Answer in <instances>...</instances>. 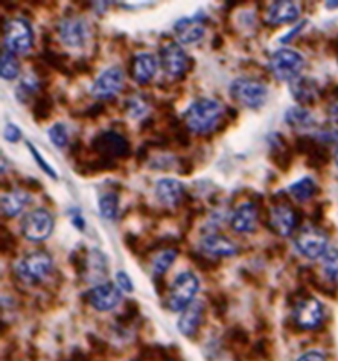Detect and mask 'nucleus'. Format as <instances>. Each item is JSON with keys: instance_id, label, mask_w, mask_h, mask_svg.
<instances>
[{"instance_id": "nucleus-37", "label": "nucleus", "mask_w": 338, "mask_h": 361, "mask_svg": "<svg viewBox=\"0 0 338 361\" xmlns=\"http://www.w3.org/2000/svg\"><path fill=\"white\" fill-rule=\"evenodd\" d=\"M210 303H212V308H213V312H215L217 318H223L227 312V297L223 293L213 294Z\"/></svg>"}, {"instance_id": "nucleus-9", "label": "nucleus", "mask_w": 338, "mask_h": 361, "mask_svg": "<svg viewBox=\"0 0 338 361\" xmlns=\"http://www.w3.org/2000/svg\"><path fill=\"white\" fill-rule=\"evenodd\" d=\"M123 82H125V75H123L122 69L112 66L95 80L90 87V95L101 101L112 100L117 93H121Z\"/></svg>"}, {"instance_id": "nucleus-7", "label": "nucleus", "mask_w": 338, "mask_h": 361, "mask_svg": "<svg viewBox=\"0 0 338 361\" xmlns=\"http://www.w3.org/2000/svg\"><path fill=\"white\" fill-rule=\"evenodd\" d=\"M20 231L26 240L34 242L45 241L51 237L53 231L52 215L43 207L27 212L20 223Z\"/></svg>"}, {"instance_id": "nucleus-50", "label": "nucleus", "mask_w": 338, "mask_h": 361, "mask_svg": "<svg viewBox=\"0 0 338 361\" xmlns=\"http://www.w3.org/2000/svg\"><path fill=\"white\" fill-rule=\"evenodd\" d=\"M330 96H333V101H330L328 107V113L330 115L333 119H338V87H337V93H330Z\"/></svg>"}, {"instance_id": "nucleus-53", "label": "nucleus", "mask_w": 338, "mask_h": 361, "mask_svg": "<svg viewBox=\"0 0 338 361\" xmlns=\"http://www.w3.org/2000/svg\"><path fill=\"white\" fill-rule=\"evenodd\" d=\"M223 37L221 36H215V38H213L212 40V49H215V51H218V49H221V47H223Z\"/></svg>"}, {"instance_id": "nucleus-51", "label": "nucleus", "mask_w": 338, "mask_h": 361, "mask_svg": "<svg viewBox=\"0 0 338 361\" xmlns=\"http://www.w3.org/2000/svg\"><path fill=\"white\" fill-rule=\"evenodd\" d=\"M305 25H306V20H305V22H302L300 25H298V26H295V27H294V30H293L291 32H288V34H287V36H284V37H282V38H280V41H282V43H285V41H289V40H291V38H293L294 36H298V34H299V32L302 31V27H303V26H305Z\"/></svg>"}, {"instance_id": "nucleus-35", "label": "nucleus", "mask_w": 338, "mask_h": 361, "mask_svg": "<svg viewBox=\"0 0 338 361\" xmlns=\"http://www.w3.org/2000/svg\"><path fill=\"white\" fill-rule=\"evenodd\" d=\"M26 148L27 150H29V152H31V156L34 157V161H36L37 162V165L40 166V170L41 171H43L45 172V174H47V176H49L51 178H55V180H57L58 178V174H57V171H55L53 168H52V166L49 165V163H47L46 162V159H43V156H41L40 154V151L36 148V145H34V143H31V142H26Z\"/></svg>"}, {"instance_id": "nucleus-30", "label": "nucleus", "mask_w": 338, "mask_h": 361, "mask_svg": "<svg viewBox=\"0 0 338 361\" xmlns=\"http://www.w3.org/2000/svg\"><path fill=\"white\" fill-rule=\"evenodd\" d=\"M177 255H178V252L176 248L162 250V252L156 256V259L153 262L154 277H163V275L167 273L168 270L171 268L172 264H174Z\"/></svg>"}, {"instance_id": "nucleus-11", "label": "nucleus", "mask_w": 338, "mask_h": 361, "mask_svg": "<svg viewBox=\"0 0 338 361\" xmlns=\"http://www.w3.org/2000/svg\"><path fill=\"white\" fill-rule=\"evenodd\" d=\"M160 65L167 75L180 78L189 69V58L177 41H167L160 47Z\"/></svg>"}, {"instance_id": "nucleus-27", "label": "nucleus", "mask_w": 338, "mask_h": 361, "mask_svg": "<svg viewBox=\"0 0 338 361\" xmlns=\"http://www.w3.org/2000/svg\"><path fill=\"white\" fill-rule=\"evenodd\" d=\"M319 186H317L315 180L313 177H302L298 182H294L293 185H289L288 192L295 201H308L311 200L315 194Z\"/></svg>"}, {"instance_id": "nucleus-1", "label": "nucleus", "mask_w": 338, "mask_h": 361, "mask_svg": "<svg viewBox=\"0 0 338 361\" xmlns=\"http://www.w3.org/2000/svg\"><path fill=\"white\" fill-rule=\"evenodd\" d=\"M224 115V107L217 100L198 98L186 108L183 119L188 130L198 135H208L218 127Z\"/></svg>"}, {"instance_id": "nucleus-55", "label": "nucleus", "mask_w": 338, "mask_h": 361, "mask_svg": "<svg viewBox=\"0 0 338 361\" xmlns=\"http://www.w3.org/2000/svg\"><path fill=\"white\" fill-rule=\"evenodd\" d=\"M334 159H335V165L338 166V148H337V151H335V156H334Z\"/></svg>"}, {"instance_id": "nucleus-19", "label": "nucleus", "mask_w": 338, "mask_h": 361, "mask_svg": "<svg viewBox=\"0 0 338 361\" xmlns=\"http://www.w3.org/2000/svg\"><path fill=\"white\" fill-rule=\"evenodd\" d=\"M184 197V186L180 180L162 178L156 185V198L167 207L180 206Z\"/></svg>"}, {"instance_id": "nucleus-10", "label": "nucleus", "mask_w": 338, "mask_h": 361, "mask_svg": "<svg viewBox=\"0 0 338 361\" xmlns=\"http://www.w3.org/2000/svg\"><path fill=\"white\" fill-rule=\"evenodd\" d=\"M92 150L99 157H127L130 154V143L125 137L116 131H102L93 137Z\"/></svg>"}, {"instance_id": "nucleus-41", "label": "nucleus", "mask_w": 338, "mask_h": 361, "mask_svg": "<svg viewBox=\"0 0 338 361\" xmlns=\"http://www.w3.org/2000/svg\"><path fill=\"white\" fill-rule=\"evenodd\" d=\"M3 137H5L6 142L16 143L20 141V139H22V130H20L19 125L12 124V122L6 124L5 131H3Z\"/></svg>"}, {"instance_id": "nucleus-52", "label": "nucleus", "mask_w": 338, "mask_h": 361, "mask_svg": "<svg viewBox=\"0 0 338 361\" xmlns=\"http://www.w3.org/2000/svg\"><path fill=\"white\" fill-rule=\"evenodd\" d=\"M147 159H148V150H147V147H142V148L137 150V154H136L137 163H143L145 161H147Z\"/></svg>"}, {"instance_id": "nucleus-20", "label": "nucleus", "mask_w": 338, "mask_h": 361, "mask_svg": "<svg viewBox=\"0 0 338 361\" xmlns=\"http://www.w3.org/2000/svg\"><path fill=\"white\" fill-rule=\"evenodd\" d=\"M300 16V8L295 2L279 0L273 2L267 10V22L270 25H287L293 23Z\"/></svg>"}, {"instance_id": "nucleus-14", "label": "nucleus", "mask_w": 338, "mask_h": 361, "mask_svg": "<svg viewBox=\"0 0 338 361\" xmlns=\"http://www.w3.org/2000/svg\"><path fill=\"white\" fill-rule=\"evenodd\" d=\"M268 224L280 237H289L299 224V215L289 205H274L268 213Z\"/></svg>"}, {"instance_id": "nucleus-4", "label": "nucleus", "mask_w": 338, "mask_h": 361, "mask_svg": "<svg viewBox=\"0 0 338 361\" xmlns=\"http://www.w3.org/2000/svg\"><path fill=\"white\" fill-rule=\"evenodd\" d=\"M230 96L241 106L256 110L265 104L268 98V87L264 82L256 80L237 78L230 84Z\"/></svg>"}, {"instance_id": "nucleus-15", "label": "nucleus", "mask_w": 338, "mask_h": 361, "mask_svg": "<svg viewBox=\"0 0 338 361\" xmlns=\"http://www.w3.org/2000/svg\"><path fill=\"white\" fill-rule=\"evenodd\" d=\"M206 16L203 11H198L192 17H182L174 23V31L178 41L184 45H192L202 40L206 34Z\"/></svg>"}, {"instance_id": "nucleus-40", "label": "nucleus", "mask_w": 338, "mask_h": 361, "mask_svg": "<svg viewBox=\"0 0 338 361\" xmlns=\"http://www.w3.org/2000/svg\"><path fill=\"white\" fill-rule=\"evenodd\" d=\"M127 108L131 117H141L142 115L147 113V104H145L141 98H133L127 101Z\"/></svg>"}, {"instance_id": "nucleus-5", "label": "nucleus", "mask_w": 338, "mask_h": 361, "mask_svg": "<svg viewBox=\"0 0 338 361\" xmlns=\"http://www.w3.org/2000/svg\"><path fill=\"white\" fill-rule=\"evenodd\" d=\"M3 45L11 54H26L34 45L31 23L26 19H10L3 26Z\"/></svg>"}, {"instance_id": "nucleus-21", "label": "nucleus", "mask_w": 338, "mask_h": 361, "mask_svg": "<svg viewBox=\"0 0 338 361\" xmlns=\"http://www.w3.org/2000/svg\"><path fill=\"white\" fill-rule=\"evenodd\" d=\"M203 312H204L203 303L192 302L189 307L182 312L180 318H178L177 322L178 331H180L184 337L195 336L200 325L203 322Z\"/></svg>"}, {"instance_id": "nucleus-8", "label": "nucleus", "mask_w": 338, "mask_h": 361, "mask_svg": "<svg viewBox=\"0 0 338 361\" xmlns=\"http://www.w3.org/2000/svg\"><path fill=\"white\" fill-rule=\"evenodd\" d=\"M299 253L308 259H317L328 252V235L317 227H303L294 240Z\"/></svg>"}, {"instance_id": "nucleus-24", "label": "nucleus", "mask_w": 338, "mask_h": 361, "mask_svg": "<svg viewBox=\"0 0 338 361\" xmlns=\"http://www.w3.org/2000/svg\"><path fill=\"white\" fill-rule=\"evenodd\" d=\"M31 197L25 191H10L2 196V213L5 217H16L22 212Z\"/></svg>"}, {"instance_id": "nucleus-48", "label": "nucleus", "mask_w": 338, "mask_h": 361, "mask_svg": "<svg viewBox=\"0 0 338 361\" xmlns=\"http://www.w3.org/2000/svg\"><path fill=\"white\" fill-rule=\"evenodd\" d=\"M106 112V107H104V104H93L92 107H88L86 112H84V116L86 117H99L102 113Z\"/></svg>"}, {"instance_id": "nucleus-29", "label": "nucleus", "mask_w": 338, "mask_h": 361, "mask_svg": "<svg viewBox=\"0 0 338 361\" xmlns=\"http://www.w3.org/2000/svg\"><path fill=\"white\" fill-rule=\"evenodd\" d=\"M98 209L102 218L114 220L119 213V197L114 192H107L99 197Z\"/></svg>"}, {"instance_id": "nucleus-33", "label": "nucleus", "mask_w": 338, "mask_h": 361, "mask_svg": "<svg viewBox=\"0 0 338 361\" xmlns=\"http://www.w3.org/2000/svg\"><path fill=\"white\" fill-rule=\"evenodd\" d=\"M224 340L230 348H243L248 343V336L245 329L241 328V326H233V328L226 332Z\"/></svg>"}, {"instance_id": "nucleus-44", "label": "nucleus", "mask_w": 338, "mask_h": 361, "mask_svg": "<svg viewBox=\"0 0 338 361\" xmlns=\"http://www.w3.org/2000/svg\"><path fill=\"white\" fill-rule=\"evenodd\" d=\"M69 215H71V220H72V224L75 226V229L80 232H84L86 231V221L82 218L81 211L80 209H71L69 211Z\"/></svg>"}, {"instance_id": "nucleus-42", "label": "nucleus", "mask_w": 338, "mask_h": 361, "mask_svg": "<svg viewBox=\"0 0 338 361\" xmlns=\"http://www.w3.org/2000/svg\"><path fill=\"white\" fill-rule=\"evenodd\" d=\"M116 281H117V287H121L123 291H127V293H131V291L134 290L133 281H131V277L125 272H117Z\"/></svg>"}, {"instance_id": "nucleus-22", "label": "nucleus", "mask_w": 338, "mask_h": 361, "mask_svg": "<svg viewBox=\"0 0 338 361\" xmlns=\"http://www.w3.org/2000/svg\"><path fill=\"white\" fill-rule=\"evenodd\" d=\"M200 246L204 250L206 253L213 255V256H234L239 248L234 244L233 241H230L227 237H223V235H217V233H210L206 235V237L200 242Z\"/></svg>"}, {"instance_id": "nucleus-26", "label": "nucleus", "mask_w": 338, "mask_h": 361, "mask_svg": "<svg viewBox=\"0 0 338 361\" xmlns=\"http://www.w3.org/2000/svg\"><path fill=\"white\" fill-rule=\"evenodd\" d=\"M285 122L291 128L300 130V128L313 127V125L315 124V119H314L313 113L309 112V110H306L305 107L294 106V107H289L285 112Z\"/></svg>"}, {"instance_id": "nucleus-31", "label": "nucleus", "mask_w": 338, "mask_h": 361, "mask_svg": "<svg viewBox=\"0 0 338 361\" xmlns=\"http://www.w3.org/2000/svg\"><path fill=\"white\" fill-rule=\"evenodd\" d=\"M20 73V65L16 55L11 52H3L2 60H0V75L6 81L16 80Z\"/></svg>"}, {"instance_id": "nucleus-25", "label": "nucleus", "mask_w": 338, "mask_h": 361, "mask_svg": "<svg viewBox=\"0 0 338 361\" xmlns=\"http://www.w3.org/2000/svg\"><path fill=\"white\" fill-rule=\"evenodd\" d=\"M270 157L273 163L278 166L280 171L287 172L291 166L293 162V152L289 150V147L285 142V139L279 135V141H271V151Z\"/></svg>"}, {"instance_id": "nucleus-49", "label": "nucleus", "mask_w": 338, "mask_h": 361, "mask_svg": "<svg viewBox=\"0 0 338 361\" xmlns=\"http://www.w3.org/2000/svg\"><path fill=\"white\" fill-rule=\"evenodd\" d=\"M139 244H141L139 237H136V235H133V233H127V235H125V246H127L134 255L137 253V250H139Z\"/></svg>"}, {"instance_id": "nucleus-47", "label": "nucleus", "mask_w": 338, "mask_h": 361, "mask_svg": "<svg viewBox=\"0 0 338 361\" xmlns=\"http://www.w3.org/2000/svg\"><path fill=\"white\" fill-rule=\"evenodd\" d=\"M298 361H326V357L319 351H308L300 356Z\"/></svg>"}, {"instance_id": "nucleus-28", "label": "nucleus", "mask_w": 338, "mask_h": 361, "mask_svg": "<svg viewBox=\"0 0 338 361\" xmlns=\"http://www.w3.org/2000/svg\"><path fill=\"white\" fill-rule=\"evenodd\" d=\"M52 112H53L52 96L47 95V93L38 95L36 101H34V104H32L34 119H36L37 122H43L46 119H49Z\"/></svg>"}, {"instance_id": "nucleus-3", "label": "nucleus", "mask_w": 338, "mask_h": 361, "mask_svg": "<svg viewBox=\"0 0 338 361\" xmlns=\"http://www.w3.org/2000/svg\"><path fill=\"white\" fill-rule=\"evenodd\" d=\"M303 67H305L303 55L289 47H282L273 52L268 61V69L279 81H293L299 78Z\"/></svg>"}, {"instance_id": "nucleus-45", "label": "nucleus", "mask_w": 338, "mask_h": 361, "mask_svg": "<svg viewBox=\"0 0 338 361\" xmlns=\"http://www.w3.org/2000/svg\"><path fill=\"white\" fill-rule=\"evenodd\" d=\"M2 248H3V253L14 252V250L17 248V241L8 231H6V237L2 233Z\"/></svg>"}, {"instance_id": "nucleus-39", "label": "nucleus", "mask_w": 338, "mask_h": 361, "mask_svg": "<svg viewBox=\"0 0 338 361\" xmlns=\"http://www.w3.org/2000/svg\"><path fill=\"white\" fill-rule=\"evenodd\" d=\"M137 316H139V305H137V302L134 301H130L125 307V312H123L122 316H119V322L130 325L131 322L136 321Z\"/></svg>"}, {"instance_id": "nucleus-12", "label": "nucleus", "mask_w": 338, "mask_h": 361, "mask_svg": "<svg viewBox=\"0 0 338 361\" xmlns=\"http://www.w3.org/2000/svg\"><path fill=\"white\" fill-rule=\"evenodd\" d=\"M323 305L314 297H305L295 303L293 317L294 322L302 329H315L323 321Z\"/></svg>"}, {"instance_id": "nucleus-54", "label": "nucleus", "mask_w": 338, "mask_h": 361, "mask_svg": "<svg viewBox=\"0 0 338 361\" xmlns=\"http://www.w3.org/2000/svg\"><path fill=\"white\" fill-rule=\"evenodd\" d=\"M328 8H338V2H326Z\"/></svg>"}, {"instance_id": "nucleus-6", "label": "nucleus", "mask_w": 338, "mask_h": 361, "mask_svg": "<svg viewBox=\"0 0 338 361\" xmlns=\"http://www.w3.org/2000/svg\"><path fill=\"white\" fill-rule=\"evenodd\" d=\"M198 291V279L195 275L183 272L172 282L168 294V308L172 312L184 311L194 302V297Z\"/></svg>"}, {"instance_id": "nucleus-32", "label": "nucleus", "mask_w": 338, "mask_h": 361, "mask_svg": "<svg viewBox=\"0 0 338 361\" xmlns=\"http://www.w3.org/2000/svg\"><path fill=\"white\" fill-rule=\"evenodd\" d=\"M323 273L326 279L333 283H338V248H330L323 256Z\"/></svg>"}, {"instance_id": "nucleus-43", "label": "nucleus", "mask_w": 338, "mask_h": 361, "mask_svg": "<svg viewBox=\"0 0 338 361\" xmlns=\"http://www.w3.org/2000/svg\"><path fill=\"white\" fill-rule=\"evenodd\" d=\"M19 185L23 187V189H29V191H34V192H38L43 189V185H41L37 178L34 177H23L19 180Z\"/></svg>"}, {"instance_id": "nucleus-17", "label": "nucleus", "mask_w": 338, "mask_h": 361, "mask_svg": "<svg viewBox=\"0 0 338 361\" xmlns=\"http://www.w3.org/2000/svg\"><path fill=\"white\" fill-rule=\"evenodd\" d=\"M158 69V60L154 54L141 52L133 57L131 61V78L137 84L147 86L154 78Z\"/></svg>"}, {"instance_id": "nucleus-13", "label": "nucleus", "mask_w": 338, "mask_h": 361, "mask_svg": "<svg viewBox=\"0 0 338 361\" xmlns=\"http://www.w3.org/2000/svg\"><path fill=\"white\" fill-rule=\"evenodd\" d=\"M58 36L63 45L71 49H82L87 43V23L78 17H66L58 25Z\"/></svg>"}, {"instance_id": "nucleus-46", "label": "nucleus", "mask_w": 338, "mask_h": 361, "mask_svg": "<svg viewBox=\"0 0 338 361\" xmlns=\"http://www.w3.org/2000/svg\"><path fill=\"white\" fill-rule=\"evenodd\" d=\"M88 343L92 345V348L98 353H104L107 351V343L104 342V340H101L99 337H96L93 334L88 336Z\"/></svg>"}, {"instance_id": "nucleus-23", "label": "nucleus", "mask_w": 338, "mask_h": 361, "mask_svg": "<svg viewBox=\"0 0 338 361\" xmlns=\"http://www.w3.org/2000/svg\"><path fill=\"white\" fill-rule=\"evenodd\" d=\"M289 90H291L293 98L303 106L314 104L319 96V84L314 78H308V76H299V78L293 80Z\"/></svg>"}, {"instance_id": "nucleus-18", "label": "nucleus", "mask_w": 338, "mask_h": 361, "mask_svg": "<svg viewBox=\"0 0 338 361\" xmlns=\"http://www.w3.org/2000/svg\"><path fill=\"white\" fill-rule=\"evenodd\" d=\"M259 220L258 206L254 203H244L234 209L230 224L234 232L238 233H252L256 231Z\"/></svg>"}, {"instance_id": "nucleus-2", "label": "nucleus", "mask_w": 338, "mask_h": 361, "mask_svg": "<svg viewBox=\"0 0 338 361\" xmlns=\"http://www.w3.org/2000/svg\"><path fill=\"white\" fill-rule=\"evenodd\" d=\"M52 256L43 250H37L26 255L25 258L20 259L16 264V275L22 282L27 286H34L43 279H46L47 275L52 272Z\"/></svg>"}, {"instance_id": "nucleus-34", "label": "nucleus", "mask_w": 338, "mask_h": 361, "mask_svg": "<svg viewBox=\"0 0 338 361\" xmlns=\"http://www.w3.org/2000/svg\"><path fill=\"white\" fill-rule=\"evenodd\" d=\"M47 136H49L51 142L57 148H64L69 142V135H67L66 125L61 124V122L53 124L52 127L47 130Z\"/></svg>"}, {"instance_id": "nucleus-38", "label": "nucleus", "mask_w": 338, "mask_h": 361, "mask_svg": "<svg viewBox=\"0 0 338 361\" xmlns=\"http://www.w3.org/2000/svg\"><path fill=\"white\" fill-rule=\"evenodd\" d=\"M191 256V259L194 261L195 266L200 268V270H203V272H212V270H215V264H213L212 259L209 258H206L204 255L202 253H195V252H191L188 253Z\"/></svg>"}, {"instance_id": "nucleus-36", "label": "nucleus", "mask_w": 338, "mask_h": 361, "mask_svg": "<svg viewBox=\"0 0 338 361\" xmlns=\"http://www.w3.org/2000/svg\"><path fill=\"white\" fill-rule=\"evenodd\" d=\"M38 89V82L37 80H34V78H29V76H26V78L22 81V84H20L17 87V100L20 101H26V98H29L31 95L36 93V90Z\"/></svg>"}, {"instance_id": "nucleus-16", "label": "nucleus", "mask_w": 338, "mask_h": 361, "mask_svg": "<svg viewBox=\"0 0 338 361\" xmlns=\"http://www.w3.org/2000/svg\"><path fill=\"white\" fill-rule=\"evenodd\" d=\"M88 302L96 311H112L119 305L122 299L121 290L117 288L114 283H102L88 291Z\"/></svg>"}]
</instances>
